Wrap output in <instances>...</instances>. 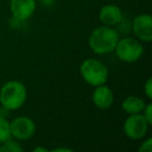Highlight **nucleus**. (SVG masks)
Segmentation results:
<instances>
[{
	"label": "nucleus",
	"instance_id": "1",
	"mask_svg": "<svg viewBox=\"0 0 152 152\" xmlns=\"http://www.w3.org/2000/svg\"><path fill=\"white\" fill-rule=\"evenodd\" d=\"M119 39L118 31L112 26H99L90 34L89 46L96 54H107L115 50Z\"/></svg>",
	"mask_w": 152,
	"mask_h": 152
},
{
	"label": "nucleus",
	"instance_id": "2",
	"mask_svg": "<svg viewBox=\"0 0 152 152\" xmlns=\"http://www.w3.org/2000/svg\"><path fill=\"white\" fill-rule=\"evenodd\" d=\"M27 90L24 83L18 80H11L0 89V104L7 110H16L26 101Z\"/></svg>",
	"mask_w": 152,
	"mask_h": 152
},
{
	"label": "nucleus",
	"instance_id": "3",
	"mask_svg": "<svg viewBox=\"0 0 152 152\" xmlns=\"http://www.w3.org/2000/svg\"><path fill=\"white\" fill-rule=\"evenodd\" d=\"M80 75L83 79L93 87L101 86L107 81L108 70L104 64L95 58H87L80 65Z\"/></svg>",
	"mask_w": 152,
	"mask_h": 152
},
{
	"label": "nucleus",
	"instance_id": "4",
	"mask_svg": "<svg viewBox=\"0 0 152 152\" xmlns=\"http://www.w3.org/2000/svg\"><path fill=\"white\" fill-rule=\"evenodd\" d=\"M114 51L120 61L127 64H132L143 56L144 46L137 39L123 38L119 39Z\"/></svg>",
	"mask_w": 152,
	"mask_h": 152
},
{
	"label": "nucleus",
	"instance_id": "5",
	"mask_svg": "<svg viewBox=\"0 0 152 152\" xmlns=\"http://www.w3.org/2000/svg\"><path fill=\"white\" fill-rule=\"evenodd\" d=\"M149 125L143 114L129 115L123 124V130L127 137L137 141L145 137Z\"/></svg>",
	"mask_w": 152,
	"mask_h": 152
},
{
	"label": "nucleus",
	"instance_id": "6",
	"mask_svg": "<svg viewBox=\"0 0 152 152\" xmlns=\"http://www.w3.org/2000/svg\"><path fill=\"white\" fill-rule=\"evenodd\" d=\"M10 128L12 137L19 141H25L32 137L36 132L37 126L34 120L29 117L20 116L10 122Z\"/></svg>",
	"mask_w": 152,
	"mask_h": 152
},
{
	"label": "nucleus",
	"instance_id": "7",
	"mask_svg": "<svg viewBox=\"0 0 152 152\" xmlns=\"http://www.w3.org/2000/svg\"><path fill=\"white\" fill-rule=\"evenodd\" d=\"M11 13L14 19L20 22L28 20L36 12V0H11Z\"/></svg>",
	"mask_w": 152,
	"mask_h": 152
},
{
	"label": "nucleus",
	"instance_id": "8",
	"mask_svg": "<svg viewBox=\"0 0 152 152\" xmlns=\"http://www.w3.org/2000/svg\"><path fill=\"white\" fill-rule=\"evenodd\" d=\"M132 30L139 40L150 42L152 40V17L149 14H141L132 21Z\"/></svg>",
	"mask_w": 152,
	"mask_h": 152
},
{
	"label": "nucleus",
	"instance_id": "9",
	"mask_svg": "<svg viewBox=\"0 0 152 152\" xmlns=\"http://www.w3.org/2000/svg\"><path fill=\"white\" fill-rule=\"evenodd\" d=\"M92 100L97 108L107 110L114 103V92L110 88L105 86V83L97 86L92 94Z\"/></svg>",
	"mask_w": 152,
	"mask_h": 152
},
{
	"label": "nucleus",
	"instance_id": "10",
	"mask_svg": "<svg viewBox=\"0 0 152 152\" xmlns=\"http://www.w3.org/2000/svg\"><path fill=\"white\" fill-rule=\"evenodd\" d=\"M99 20L106 26H114L119 24L123 19V13L118 5L106 4L99 11Z\"/></svg>",
	"mask_w": 152,
	"mask_h": 152
},
{
	"label": "nucleus",
	"instance_id": "11",
	"mask_svg": "<svg viewBox=\"0 0 152 152\" xmlns=\"http://www.w3.org/2000/svg\"><path fill=\"white\" fill-rule=\"evenodd\" d=\"M146 102L137 96H128L122 102V110L128 115L142 114Z\"/></svg>",
	"mask_w": 152,
	"mask_h": 152
},
{
	"label": "nucleus",
	"instance_id": "12",
	"mask_svg": "<svg viewBox=\"0 0 152 152\" xmlns=\"http://www.w3.org/2000/svg\"><path fill=\"white\" fill-rule=\"evenodd\" d=\"M11 137L12 134L11 128H10V122L5 119V117L0 115V144L11 139Z\"/></svg>",
	"mask_w": 152,
	"mask_h": 152
},
{
	"label": "nucleus",
	"instance_id": "13",
	"mask_svg": "<svg viewBox=\"0 0 152 152\" xmlns=\"http://www.w3.org/2000/svg\"><path fill=\"white\" fill-rule=\"evenodd\" d=\"M23 148L15 140L9 139L0 144V152H22Z\"/></svg>",
	"mask_w": 152,
	"mask_h": 152
},
{
	"label": "nucleus",
	"instance_id": "14",
	"mask_svg": "<svg viewBox=\"0 0 152 152\" xmlns=\"http://www.w3.org/2000/svg\"><path fill=\"white\" fill-rule=\"evenodd\" d=\"M142 114H143V116L145 117L147 122L151 125L152 124V104L151 103L146 104L143 112H142Z\"/></svg>",
	"mask_w": 152,
	"mask_h": 152
},
{
	"label": "nucleus",
	"instance_id": "15",
	"mask_svg": "<svg viewBox=\"0 0 152 152\" xmlns=\"http://www.w3.org/2000/svg\"><path fill=\"white\" fill-rule=\"evenodd\" d=\"M140 152H151L152 151V139L148 137L143 142L139 147Z\"/></svg>",
	"mask_w": 152,
	"mask_h": 152
},
{
	"label": "nucleus",
	"instance_id": "16",
	"mask_svg": "<svg viewBox=\"0 0 152 152\" xmlns=\"http://www.w3.org/2000/svg\"><path fill=\"white\" fill-rule=\"evenodd\" d=\"M144 92H145L146 96L149 99H152V79L148 78L146 81L145 86H144Z\"/></svg>",
	"mask_w": 152,
	"mask_h": 152
},
{
	"label": "nucleus",
	"instance_id": "17",
	"mask_svg": "<svg viewBox=\"0 0 152 152\" xmlns=\"http://www.w3.org/2000/svg\"><path fill=\"white\" fill-rule=\"evenodd\" d=\"M40 2L44 7H50V5H52L54 3V0H40Z\"/></svg>",
	"mask_w": 152,
	"mask_h": 152
},
{
	"label": "nucleus",
	"instance_id": "18",
	"mask_svg": "<svg viewBox=\"0 0 152 152\" xmlns=\"http://www.w3.org/2000/svg\"><path fill=\"white\" fill-rule=\"evenodd\" d=\"M34 152H48V149L44 147H37L34 149Z\"/></svg>",
	"mask_w": 152,
	"mask_h": 152
},
{
	"label": "nucleus",
	"instance_id": "19",
	"mask_svg": "<svg viewBox=\"0 0 152 152\" xmlns=\"http://www.w3.org/2000/svg\"><path fill=\"white\" fill-rule=\"evenodd\" d=\"M53 151L57 152V151H66V152H71L72 150L69 149V148H56V149H54Z\"/></svg>",
	"mask_w": 152,
	"mask_h": 152
}]
</instances>
